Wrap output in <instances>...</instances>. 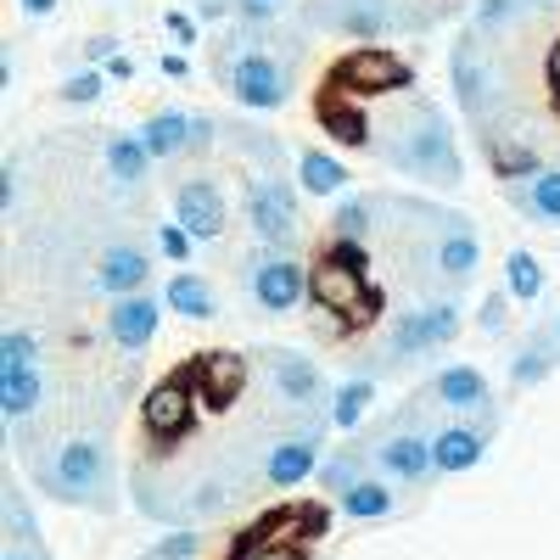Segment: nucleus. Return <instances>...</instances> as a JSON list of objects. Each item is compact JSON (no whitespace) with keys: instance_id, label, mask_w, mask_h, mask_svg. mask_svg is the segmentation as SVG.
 <instances>
[{"instance_id":"nucleus-1","label":"nucleus","mask_w":560,"mask_h":560,"mask_svg":"<svg viewBox=\"0 0 560 560\" xmlns=\"http://www.w3.org/2000/svg\"><path fill=\"white\" fill-rule=\"evenodd\" d=\"M387 147L382 158L415 179H427V185H459L465 179V163L454 152V135H448V118L432 107V102H409V113H398L387 124Z\"/></svg>"},{"instance_id":"nucleus-2","label":"nucleus","mask_w":560,"mask_h":560,"mask_svg":"<svg viewBox=\"0 0 560 560\" xmlns=\"http://www.w3.org/2000/svg\"><path fill=\"white\" fill-rule=\"evenodd\" d=\"M39 488L57 504H113V454L96 438H68L39 465Z\"/></svg>"},{"instance_id":"nucleus-3","label":"nucleus","mask_w":560,"mask_h":560,"mask_svg":"<svg viewBox=\"0 0 560 560\" xmlns=\"http://www.w3.org/2000/svg\"><path fill=\"white\" fill-rule=\"evenodd\" d=\"M409 84V62L398 51H387V45H359V51H348L337 68H331V90H342L348 102L359 96H393V90Z\"/></svg>"},{"instance_id":"nucleus-4","label":"nucleus","mask_w":560,"mask_h":560,"mask_svg":"<svg viewBox=\"0 0 560 560\" xmlns=\"http://www.w3.org/2000/svg\"><path fill=\"white\" fill-rule=\"evenodd\" d=\"M219 79L230 84V96H236L247 113H275L280 102L292 96V73H287V62L269 57V51H242Z\"/></svg>"},{"instance_id":"nucleus-5","label":"nucleus","mask_w":560,"mask_h":560,"mask_svg":"<svg viewBox=\"0 0 560 560\" xmlns=\"http://www.w3.org/2000/svg\"><path fill=\"white\" fill-rule=\"evenodd\" d=\"M247 224H253L258 242L287 247L298 236V191L287 179H275V174H258L253 191H247Z\"/></svg>"},{"instance_id":"nucleus-6","label":"nucleus","mask_w":560,"mask_h":560,"mask_svg":"<svg viewBox=\"0 0 560 560\" xmlns=\"http://www.w3.org/2000/svg\"><path fill=\"white\" fill-rule=\"evenodd\" d=\"M308 298L319 314H342V319H370L376 314V292H370V280L331 264V258H319L314 280H308Z\"/></svg>"},{"instance_id":"nucleus-7","label":"nucleus","mask_w":560,"mask_h":560,"mask_svg":"<svg viewBox=\"0 0 560 560\" xmlns=\"http://www.w3.org/2000/svg\"><path fill=\"white\" fill-rule=\"evenodd\" d=\"M454 331H459V308L448 298V303H427L415 314H398L387 348H393V359H415V353H432V348L454 342Z\"/></svg>"},{"instance_id":"nucleus-8","label":"nucleus","mask_w":560,"mask_h":560,"mask_svg":"<svg viewBox=\"0 0 560 560\" xmlns=\"http://www.w3.org/2000/svg\"><path fill=\"white\" fill-rule=\"evenodd\" d=\"M140 420H147V432H152L158 443L191 432V420H197V387H191V376L158 382V387L147 393V404H140Z\"/></svg>"},{"instance_id":"nucleus-9","label":"nucleus","mask_w":560,"mask_h":560,"mask_svg":"<svg viewBox=\"0 0 560 560\" xmlns=\"http://www.w3.org/2000/svg\"><path fill=\"white\" fill-rule=\"evenodd\" d=\"M247 287H253V303L269 308V314H292L303 298H308V269L292 264V258H258L247 269Z\"/></svg>"},{"instance_id":"nucleus-10","label":"nucleus","mask_w":560,"mask_h":560,"mask_svg":"<svg viewBox=\"0 0 560 560\" xmlns=\"http://www.w3.org/2000/svg\"><path fill=\"white\" fill-rule=\"evenodd\" d=\"M174 224H185L197 242H219L230 224V202L213 179H185L174 185Z\"/></svg>"},{"instance_id":"nucleus-11","label":"nucleus","mask_w":560,"mask_h":560,"mask_svg":"<svg viewBox=\"0 0 560 560\" xmlns=\"http://www.w3.org/2000/svg\"><path fill=\"white\" fill-rule=\"evenodd\" d=\"M185 376H191V387H197V404L202 409H230V404H236L242 398V387H247V359L242 353H202L191 370H185Z\"/></svg>"},{"instance_id":"nucleus-12","label":"nucleus","mask_w":560,"mask_h":560,"mask_svg":"<svg viewBox=\"0 0 560 560\" xmlns=\"http://www.w3.org/2000/svg\"><path fill=\"white\" fill-rule=\"evenodd\" d=\"M158 325H163V303L147 298V292H135V298H118V303H113V314H107V337H113L124 353H140V348H152Z\"/></svg>"},{"instance_id":"nucleus-13","label":"nucleus","mask_w":560,"mask_h":560,"mask_svg":"<svg viewBox=\"0 0 560 560\" xmlns=\"http://www.w3.org/2000/svg\"><path fill=\"white\" fill-rule=\"evenodd\" d=\"M308 23L337 28V34H359V39H376V34H387L398 18L382 7V0H325V7H308Z\"/></svg>"},{"instance_id":"nucleus-14","label":"nucleus","mask_w":560,"mask_h":560,"mask_svg":"<svg viewBox=\"0 0 560 560\" xmlns=\"http://www.w3.org/2000/svg\"><path fill=\"white\" fill-rule=\"evenodd\" d=\"M432 264H438L443 280H454V287L477 275L482 247H477V230H471V219H465V213H448V219H443V236H438V247H432Z\"/></svg>"},{"instance_id":"nucleus-15","label":"nucleus","mask_w":560,"mask_h":560,"mask_svg":"<svg viewBox=\"0 0 560 560\" xmlns=\"http://www.w3.org/2000/svg\"><path fill=\"white\" fill-rule=\"evenodd\" d=\"M448 79H454V102L482 118L488 113V90H493V73L482 68V51H477V34H465L454 45V57H448Z\"/></svg>"},{"instance_id":"nucleus-16","label":"nucleus","mask_w":560,"mask_h":560,"mask_svg":"<svg viewBox=\"0 0 560 560\" xmlns=\"http://www.w3.org/2000/svg\"><path fill=\"white\" fill-rule=\"evenodd\" d=\"M269 376L280 387L287 404H319L325 398V370L308 359V353H292V348H269Z\"/></svg>"},{"instance_id":"nucleus-17","label":"nucleus","mask_w":560,"mask_h":560,"mask_svg":"<svg viewBox=\"0 0 560 560\" xmlns=\"http://www.w3.org/2000/svg\"><path fill=\"white\" fill-rule=\"evenodd\" d=\"M376 465L393 477V482H427L438 465H432V438H420V432H387L382 448H376Z\"/></svg>"},{"instance_id":"nucleus-18","label":"nucleus","mask_w":560,"mask_h":560,"mask_svg":"<svg viewBox=\"0 0 560 560\" xmlns=\"http://www.w3.org/2000/svg\"><path fill=\"white\" fill-rule=\"evenodd\" d=\"M197 124H202V118L179 113V107H163V113H152L147 124H140L135 135H140V147L152 152V163H168V158H179V152H197Z\"/></svg>"},{"instance_id":"nucleus-19","label":"nucleus","mask_w":560,"mask_h":560,"mask_svg":"<svg viewBox=\"0 0 560 560\" xmlns=\"http://www.w3.org/2000/svg\"><path fill=\"white\" fill-rule=\"evenodd\" d=\"M147 253H140V247H129V242H118V247H107L102 258H96V275H90V287H96V292H107L113 303L118 298H135L140 287H147Z\"/></svg>"},{"instance_id":"nucleus-20","label":"nucleus","mask_w":560,"mask_h":560,"mask_svg":"<svg viewBox=\"0 0 560 560\" xmlns=\"http://www.w3.org/2000/svg\"><path fill=\"white\" fill-rule=\"evenodd\" d=\"M319 438H280V443H269V454H264V477L275 482V488H298V482H308V477H319Z\"/></svg>"},{"instance_id":"nucleus-21","label":"nucleus","mask_w":560,"mask_h":560,"mask_svg":"<svg viewBox=\"0 0 560 560\" xmlns=\"http://www.w3.org/2000/svg\"><path fill=\"white\" fill-rule=\"evenodd\" d=\"M325 533V510L319 504H287V510H269V516L247 533L253 544H280V549H298L303 538Z\"/></svg>"},{"instance_id":"nucleus-22","label":"nucleus","mask_w":560,"mask_h":560,"mask_svg":"<svg viewBox=\"0 0 560 560\" xmlns=\"http://www.w3.org/2000/svg\"><path fill=\"white\" fill-rule=\"evenodd\" d=\"M482 454H488V438L477 432V427H443V432H432V465L443 477H459V471H471V465H482Z\"/></svg>"},{"instance_id":"nucleus-23","label":"nucleus","mask_w":560,"mask_h":560,"mask_svg":"<svg viewBox=\"0 0 560 560\" xmlns=\"http://www.w3.org/2000/svg\"><path fill=\"white\" fill-rule=\"evenodd\" d=\"M432 393H438V404H448L454 415H482L493 398H488V376L477 364H448L443 376L432 382Z\"/></svg>"},{"instance_id":"nucleus-24","label":"nucleus","mask_w":560,"mask_h":560,"mask_svg":"<svg viewBox=\"0 0 560 560\" xmlns=\"http://www.w3.org/2000/svg\"><path fill=\"white\" fill-rule=\"evenodd\" d=\"M510 197H516L522 213L555 219V224H560V168H538V174L516 179V185H510Z\"/></svg>"},{"instance_id":"nucleus-25","label":"nucleus","mask_w":560,"mask_h":560,"mask_svg":"<svg viewBox=\"0 0 560 560\" xmlns=\"http://www.w3.org/2000/svg\"><path fill=\"white\" fill-rule=\"evenodd\" d=\"M163 303H168L174 314H185V319H213V314H219V292L208 287L202 275H185V269H179V275L168 280Z\"/></svg>"},{"instance_id":"nucleus-26","label":"nucleus","mask_w":560,"mask_h":560,"mask_svg":"<svg viewBox=\"0 0 560 560\" xmlns=\"http://www.w3.org/2000/svg\"><path fill=\"white\" fill-rule=\"evenodd\" d=\"M107 174L118 179V185H147V174H152V152L140 147V135H107Z\"/></svg>"},{"instance_id":"nucleus-27","label":"nucleus","mask_w":560,"mask_h":560,"mask_svg":"<svg viewBox=\"0 0 560 560\" xmlns=\"http://www.w3.org/2000/svg\"><path fill=\"white\" fill-rule=\"evenodd\" d=\"M45 404V376L39 370H18V376H0V415L23 427V420Z\"/></svg>"},{"instance_id":"nucleus-28","label":"nucleus","mask_w":560,"mask_h":560,"mask_svg":"<svg viewBox=\"0 0 560 560\" xmlns=\"http://www.w3.org/2000/svg\"><path fill=\"white\" fill-rule=\"evenodd\" d=\"M298 185H303L308 197H342V191H348V168H342L331 152H314V147H308V152L298 158Z\"/></svg>"},{"instance_id":"nucleus-29","label":"nucleus","mask_w":560,"mask_h":560,"mask_svg":"<svg viewBox=\"0 0 560 560\" xmlns=\"http://www.w3.org/2000/svg\"><path fill=\"white\" fill-rule=\"evenodd\" d=\"M319 129L342 140V147H370V118L359 113V102L348 96H331V102H319Z\"/></svg>"},{"instance_id":"nucleus-30","label":"nucleus","mask_w":560,"mask_h":560,"mask_svg":"<svg viewBox=\"0 0 560 560\" xmlns=\"http://www.w3.org/2000/svg\"><path fill=\"white\" fill-rule=\"evenodd\" d=\"M393 488L387 482H376V477H364V482H353L348 493H342V516H353V522H382V516H393Z\"/></svg>"},{"instance_id":"nucleus-31","label":"nucleus","mask_w":560,"mask_h":560,"mask_svg":"<svg viewBox=\"0 0 560 560\" xmlns=\"http://www.w3.org/2000/svg\"><path fill=\"white\" fill-rule=\"evenodd\" d=\"M504 287H510V298H522V303H538V292L549 287V275H544V264L527 253V247H516L504 258Z\"/></svg>"},{"instance_id":"nucleus-32","label":"nucleus","mask_w":560,"mask_h":560,"mask_svg":"<svg viewBox=\"0 0 560 560\" xmlns=\"http://www.w3.org/2000/svg\"><path fill=\"white\" fill-rule=\"evenodd\" d=\"M555 359H560V348L549 337H533L516 359H510V382H516V387H538L549 370H555Z\"/></svg>"},{"instance_id":"nucleus-33","label":"nucleus","mask_w":560,"mask_h":560,"mask_svg":"<svg viewBox=\"0 0 560 560\" xmlns=\"http://www.w3.org/2000/svg\"><path fill=\"white\" fill-rule=\"evenodd\" d=\"M370 398H376V382H370V376L342 382V387H337V398H331V420H337L342 432H353L359 420L370 415Z\"/></svg>"},{"instance_id":"nucleus-34","label":"nucleus","mask_w":560,"mask_h":560,"mask_svg":"<svg viewBox=\"0 0 560 560\" xmlns=\"http://www.w3.org/2000/svg\"><path fill=\"white\" fill-rule=\"evenodd\" d=\"M18 370H39V337L23 325L0 331V376H18Z\"/></svg>"},{"instance_id":"nucleus-35","label":"nucleus","mask_w":560,"mask_h":560,"mask_svg":"<svg viewBox=\"0 0 560 560\" xmlns=\"http://www.w3.org/2000/svg\"><path fill=\"white\" fill-rule=\"evenodd\" d=\"M376 197H348L342 208H337V242H370V230H376Z\"/></svg>"},{"instance_id":"nucleus-36","label":"nucleus","mask_w":560,"mask_h":560,"mask_svg":"<svg viewBox=\"0 0 560 560\" xmlns=\"http://www.w3.org/2000/svg\"><path fill=\"white\" fill-rule=\"evenodd\" d=\"M555 0H482L477 7V28H504L516 18H533V12H549Z\"/></svg>"},{"instance_id":"nucleus-37","label":"nucleus","mask_w":560,"mask_h":560,"mask_svg":"<svg viewBox=\"0 0 560 560\" xmlns=\"http://www.w3.org/2000/svg\"><path fill=\"white\" fill-rule=\"evenodd\" d=\"M319 482L331 488V493H348L353 482H364V459H359V448H353V454H337V459H325V465H319Z\"/></svg>"},{"instance_id":"nucleus-38","label":"nucleus","mask_w":560,"mask_h":560,"mask_svg":"<svg viewBox=\"0 0 560 560\" xmlns=\"http://www.w3.org/2000/svg\"><path fill=\"white\" fill-rule=\"evenodd\" d=\"M102 90H107V73H102V68H84V73H73V79L57 90V96H62L68 107H84V102H96Z\"/></svg>"},{"instance_id":"nucleus-39","label":"nucleus","mask_w":560,"mask_h":560,"mask_svg":"<svg viewBox=\"0 0 560 560\" xmlns=\"http://www.w3.org/2000/svg\"><path fill=\"white\" fill-rule=\"evenodd\" d=\"M197 549H202L197 533H174V538H163L158 549H147L140 560H197Z\"/></svg>"},{"instance_id":"nucleus-40","label":"nucleus","mask_w":560,"mask_h":560,"mask_svg":"<svg viewBox=\"0 0 560 560\" xmlns=\"http://www.w3.org/2000/svg\"><path fill=\"white\" fill-rule=\"evenodd\" d=\"M504 325H510V292H493V298H482V308H477V331L499 337Z\"/></svg>"},{"instance_id":"nucleus-41","label":"nucleus","mask_w":560,"mask_h":560,"mask_svg":"<svg viewBox=\"0 0 560 560\" xmlns=\"http://www.w3.org/2000/svg\"><path fill=\"white\" fill-rule=\"evenodd\" d=\"M325 258H331V264H342V269H353V275H364V280H370V253H364V242H331V247H325Z\"/></svg>"},{"instance_id":"nucleus-42","label":"nucleus","mask_w":560,"mask_h":560,"mask_svg":"<svg viewBox=\"0 0 560 560\" xmlns=\"http://www.w3.org/2000/svg\"><path fill=\"white\" fill-rule=\"evenodd\" d=\"M158 247H163L174 264H185V258H191V247H197V236H191L185 224H163V230H158Z\"/></svg>"},{"instance_id":"nucleus-43","label":"nucleus","mask_w":560,"mask_h":560,"mask_svg":"<svg viewBox=\"0 0 560 560\" xmlns=\"http://www.w3.org/2000/svg\"><path fill=\"white\" fill-rule=\"evenodd\" d=\"M230 560H303V555H298V549H280V544H253V538H242Z\"/></svg>"},{"instance_id":"nucleus-44","label":"nucleus","mask_w":560,"mask_h":560,"mask_svg":"<svg viewBox=\"0 0 560 560\" xmlns=\"http://www.w3.org/2000/svg\"><path fill=\"white\" fill-rule=\"evenodd\" d=\"M163 28H168L179 45H197V18H191V12H168V18H163Z\"/></svg>"},{"instance_id":"nucleus-45","label":"nucleus","mask_w":560,"mask_h":560,"mask_svg":"<svg viewBox=\"0 0 560 560\" xmlns=\"http://www.w3.org/2000/svg\"><path fill=\"white\" fill-rule=\"evenodd\" d=\"M84 57H90V62H118L124 51H118L113 34H96V39H84Z\"/></svg>"},{"instance_id":"nucleus-46","label":"nucleus","mask_w":560,"mask_h":560,"mask_svg":"<svg viewBox=\"0 0 560 560\" xmlns=\"http://www.w3.org/2000/svg\"><path fill=\"white\" fill-rule=\"evenodd\" d=\"M544 79H549V90L560 96V39L549 45V57H544Z\"/></svg>"},{"instance_id":"nucleus-47","label":"nucleus","mask_w":560,"mask_h":560,"mask_svg":"<svg viewBox=\"0 0 560 560\" xmlns=\"http://www.w3.org/2000/svg\"><path fill=\"white\" fill-rule=\"evenodd\" d=\"M163 73H168V79H191V62H185L179 51H168V57H163Z\"/></svg>"},{"instance_id":"nucleus-48","label":"nucleus","mask_w":560,"mask_h":560,"mask_svg":"<svg viewBox=\"0 0 560 560\" xmlns=\"http://www.w3.org/2000/svg\"><path fill=\"white\" fill-rule=\"evenodd\" d=\"M18 7H23V18H51L57 0H18Z\"/></svg>"},{"instance_id":"nucleus-49","label":"nucleus","mask_w":560,"mask_h":560,"mask_svg":"<svg viewBox=\"0 0 560 560\" xmlns=\"http://www.w3.org/2000/svg\"><path fill=\"white\" fill-rule=\"evenodd\" d=\"M107 79H135V62H129V57H118V62H107Z\"/></svg>"},{"instance_id":"nucleus-50","label":"nucleus","mask_w":560,"mask_h":560,"mask_svg":"<svg viewBox=\"0 0 560 560\" xmlns=\"http://www.w3.org/2000/svg\"><path fill=\"white\" fill-rule=\"evenodd\" d=\"M0 560H39V555H28V549H7V555H0Z\"/></svg>"},{"instance_id":"nucleus-51","label":"nucleus","mask_w":560,"mask_h":560,"mask_svg":"<svg viewBox=\"0 0 560 560\" xmlns=\"http://www.w3.org/2000/svg\"><path fill=\"white\" fill-rule=\"evenodd\" d=\"M544 337H549V342L560 348V314H555V325H549V331H544Z\"/></svg>"},{"instance_id":"nucleus-52","label":"nucleus","mask_w":560,"mask_h":560,"mask_svg":"<svg viewBox=\"0 0 560 560\" xmlns=\"http://www.w3.org/2000/svg\"><path fill=\"white\" fill-rule=\"evenodd\" d=\"M269 7H275V0H269Z\"/></svg>"}]
</instances>
